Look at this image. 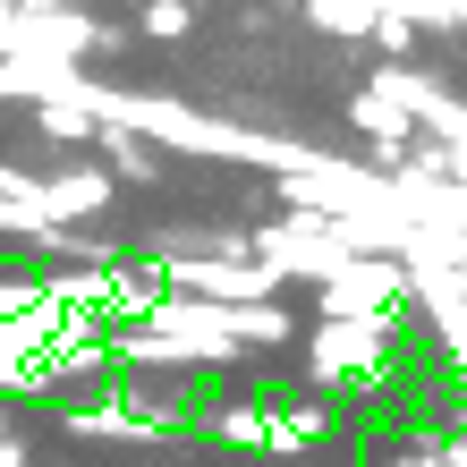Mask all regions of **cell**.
Listing matches in <instances>:
<instances>
[{
  "instance_id": "1",
  "label": "cell",
  "mask_w": 467,
  "mask_h": 467,
  "mask_svg": "<svg viewBox=\"0 0 467 467\" xmlns=\"http://www.w3.org/2000/svg\"><path fill=\"white\" fill-rule=\"evenodd\" d=\"M94 102V119L102 128H128V136H145V145H179V153H213V161H281L289 145L281 136H255V128H238V119H204V111H187V102L171 94H119V86H86Z\"/></svg>"
},
{
  "instance_id": "2",
  "label": "cell",
  "mask_w": 467,
  "mask_h": 467,
  "mask_svg": "<svg viewBox=\"0 0 467 467\" xmlns=\"http://www.w3.org/2000/svg\"><path fill=\"white\" fill-rule=\"evenodd\" d=\"M400 366V332H382V323H315L306 340V374L323 391H374V382H391Z\"/></svg>"
},
{
  "instance_id": "3",
  "label": "cell",
  "mask_w": 467,
  "mask_h": 467,
  "mask_svg": "<svg viewBox=\"0 0 467 467\" xmlns=\"http://www.w3.org/2000/svg\"><path fill=\"white\" fill-rule=\"evenodd\" d=\"M315 306H323V323H382V332H400L408 323V272H400V255H348L315 289Z\"/></svg>"
},
{
  "instance_id": "4",
  "label": "cell",
  "mask_w": 467,
  "mask_h": 467,
  "mask_svg": "<svg viewBox=\"0 0 467 467\" xmlns=\"http://www.w3.org/2000/svg\"><path fill=\"white\" fill-rule=\"evenodd\" d=\"M246 255H255L272 281H315L323 289L348 264V230L315 222V213H289V222H272V230H246Z\"/></svg>"
},
{
  "instance_id": "5",
  "label": "cell",
  "mask_w": 467,
  "mask_h": 467,
  "mask_svg": "<svg viewBox=\"0 0 467 467\" xmlns=\"http://www.w3.org/2000/svg\"><path fill=\"white\" fill-rule=\"evenodd\" d=\"M102 204H111V179H102V171H86V161H77V171H60V179H43V213H51L60 230L94 222Z\"/></svg>"
},
{
  "instance_id": "6",
  "label": "cell",
  "mask_w": 467,
  "mask_h": 467,
  "mask_svg": "<svg viewBox=\"0 0 467 467\" xmlns=\"http://www.w3.org/2000/svg\"><path fill=\"white\" fill-rule=\"evenodd\" d=\"M94 145H102V161H111V171H102L111 187H153V179H161V153L145 145V136H128V128H102Z\"/></svg>"
},
{
  "instance_id": "7",
  "label": "cell",
  "mask_w": 467,
  "mask_h": 467,
  "mask_svg": "<svg viewBox=\"0 0 467 467\" xmlns=\"http://www.w3.org/2000/svg\"><path fill=\"white\" fill-rule=\"evenodd\" d=\"M332 433V408L323 400H289V408H272V451H306Z\"/></svg>"
},
{
  "instance_id": "8",
  "label": "cell",
  "mask_w": 467,
  "mask_h": 467,
  "mask_svg": "<svg viewBox=\"0 0 467 467\" xmlns=\"http://www.w3.org/2000/svg\"><path fill=\"white\" fill-rule=\"evenodd\" d=\"M204 425L222 451H272V408H213Z\"/></svg>"
},
{
  "instance_id": "9",
  "label": "cell",
  "mask_w": 467,
  "mask_h": 467,
  "mask_svg": "<svg viewBox=\"0 0 467 467\" xmlns=\"http://www.w3.org/2000/svg\"><path fill=\"white\" fill-rule=\"evenodd\" d=\"M43 136H60V145H94V136H102V119H94V102L86 94H77V102H43Z\"/></svg>"
},
{
  "instance_id": "10",
  "label": "cell",
  "mask_w": 467,
  "mask_h": 467,
  "mask_svg": "<svg viewBox=\"0 0 467 467\" xmlns=\"http://www.w3.org/2000/svg\"><path fill=\"white\" fill-rule=\"evenodd\" d=\"M187 26H196V9H187V0H145V35H153V43H179Z\"/></svg>"
},
{
  "instance_id": "11",
  "label": "cell",
  "mask_w": 467,
  "mask_h": 467,
  "mask_svg": "<svg viewBox=\"0 0 467 467\" xmlns=\"http://www.w3.org/2000/svg\"><path fill=\"white\" fill-rule=\"evenodd\" d=\"M374 43L391 51V68H408V51H417V26H408V17H374Z\"/></svg>"
},
{
  "instance_id": "12",
  "label": "cell",
  "mask_w": 467,
  "mask_h": 467,
  "mask_svg": "<svg viewBox=\"0 0 467 467\" xmlns=\"http://www.w3.org/2000/svg\"><path fill=\"white\" fill-rule=\"evenodd\" d=\"M433 459H442V467H467V433H433V442H425Z\"/></svg>"
},
{
  "instance_id": "13",
  "label": "cell",
  "mask_w": 467,
  "mask_h": 467,
  "mask_svg": "<svg viewBox=\"0 0 467 467\" xmlns=\"http://www.w3.org/2000/svg\"><path fill=\"white\" fill-rule=\"evenodd\" d=\"M9 51H17V9L0 0V60H9Z\"/></svg>"
},
{
  "instance_id": "14",
  "label": "cell",
  "mask_w": 467,
  "mask_h": 467,
  "mask_svg": "<svg viewBox=\"0 0 467 467\" xmlns=\"http://www.w3.org/2000/svg\"><path fill=\"white\" fill-rule=\"evenodd\" d=\"M0 467H35V451H26L17 433H9V442H0Z\"/></svg>"
},
{
  "instance_id": "15",
  "label": "cell",
  "mask_w": 467,
  "mask_h": 467,
  "mask_svg": "<svg viewBox=\"0 0 467 467\" xmlns=\"http://www.w3.org/2000/svg\"><path fill=\"white\" fill-rule=\"evenodd\" d=\"M382 467H442V459H433V451H391Z\"/></svg>"
},
{
  "instance_id": "16",
  "label": "cell",
  "mask_w": 467,
  "mask_h": 467,
  "mask_svg": "<svg viewBox=\"0 0 467 467\" xmlns=\"http://www.w3.org/2000/svg\"><path fill=\"white\" fill-rule=\"evenodd\" d=\"M9 433H17V425H9V400H0V442H9Z\"/></svg>"
},
{
  "instance_id": "17",
  "label": "cell",
  "mask_w": 467,
  "mask_h": 467,
  "mask_svg": "<svg viewBox=\"0 0 467 467\" xmlns=\"http://www.w3.org/2000/svg\"><path fill=\"white\" fill-rule=\"evenodd\" d=\"M459 433H467V391H459Z\"/></svg>"
},
{
  "instance_id": "18",
  "label": "cell",
  "mask_w": 467,
  "mask_h": 467,
  "mask_svg": "<svg viewBox=\"0 0 467 467\" xmlns=\"http://www.w3.org/2000/svg\"><path fill=\"white\" fill-rule=\"evenodd\" d=\"M451 9H459V26H467V0H451Z\"/></svg>"
},
{
  "instance_id": "19",
  "label": "cell",
  "mask_w": 467,
  "mask_h": 467,
  "mask_svg": "<svg viewBox=\"0 0 467 467\" xmlns=\"http://www.w3.org/2000/svg\"><path fill=\"white\" fill-rule=\"evenodd\" d=\"M187 9H196V0H187Z\"/></svg>"
}]
</instances>
